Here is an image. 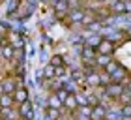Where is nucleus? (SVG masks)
<instances>
[{"label":"nucleus","mask_w":131,"mask_h":120,"mask_svg":"<svg viewBox=\"0 0 131 120\" xmlns=\"http://www.w3.org/2000/svg\"><path fill=\"white\" fill-rule=\"evenodd\" d=\"M54 94L58 96V99H60V101H62V103H64V101H66V98H68V96H69L71 92H69V90H68V88H66V86H64V88H60V90H56V92H54Z\"/></svg>","instance_id":"obj_23"},{"label":"nucleus","mask_w":131,"mask_h":120,"mask_svg":"<svg viewBox=\"0 0 131 120\" xmlns=\"http://www.w3.org/2000/svg\"><path fill=\"white\" fill-rule=\"evenodd\" d=\"M71 79H73L77 85H86V75H84V71H82V69H73Z\"/></svg>","instance_id":"obj_12"},{"label":"nucleus","mask_w":131,"mask_h":120,"mask_svg":"<svg viewBox=\"0 0 131 120\" xmlns=\"http://www.w3.org/2000/svg\"><path fill=\"white\" fill-rule=\"evenodd\" d=\"M120 111H122V116H127V118H131V103H129V105H124V107H120Z\"/></svg>","instance_id":"obj_24"},{"label":"nucleus","mask_w":131,"mask_h":120,"mask_svg":"<svg viewBox=\"0 0 131 120\" xmlns=\"http://www.w3.org/2000/svg\"><path fill=\"white\" fill-rule=\"evenodd\" d=\"M109 0H90V8H99V6H103V4H107Z\"/></svg>","instance_id":"obj_25"},{"label":"nucleus","mask_w":131,"mask_h":120,"mask_svg":"<svg viewBox=\"0 0 131 120\" xmlns=\"http://www.w3.org/2000/svg\"><path fill=\"white\" fill-rule=\"evenodd\" d=\"M111 83H112V81H111V75H109V73H105V71L101 69V71H99V86H101V88H105V86H109Z\"/></svg>","instance_id":"obj_18"},{"label":"nucleus","mask_w":131,"mask_h":120,"mask_svg":"<svg viewBox=\"0 0 131 120\" xmlns=\"http://www.w3.org/2000/svg\"><path fill=\"white\" fill-rule=\"evenodd\" d=\"M105 115H107V109L103 105H94L90 120H105Z\"/></svg>","instance_id":"obj_9"},{"label":"nucleus","mask_w":131,"mask_h":120,"mask_svg":"<svg viewBox=\"0 0 131 120\" xmlns=\"http://www.w3.org/2000/svg\"><path fill=\"white\" fill-rule=\"evenodd\" d=\"M116 101H118V105H120V107H124V105H129V103H131V94L127 92L126 88H124V92L120 94V98H118Z\"/></svg>","instance_id":"obj_17"},{"label":"nucleus","mask_w":131,"mask_h":120,"mask_svg":"<svg viewBox=\"0 0 131 120\" xmlns=\"http://www.w3.org/2000/svg\"><path fill=\"white\" fill-rule=\"evenodd\" d=\"M124 88H126V86H124L122 83H111V85L105 86L103 90H105V94L109 96V99H114L116 101L118 98H120V94L124 92Z\"/></svg>","instance_id":"obj_3"},{"label":"nucleus","mask_w":131,"mask_h":120,"mask_svg":"<svg viewBox=\"0 0 131 120\" xmlns=\"http://www.w3.org/2000/svg\"><path fill=\"white\" fill-rule=\"evenodd\" d=\"M92 109H94L92 105H79V109H77L75 113L79 116H82V118H90L92 116Z\"/></svg>","instance_id":"obj_15"},{"label":"nucleus","mask_w":131,"mask_h":120,"mask_svg":"<svg viewBox=\"0 0 131 120\" xmlns=\"http://www.w3.org/2000/svg\"><path fill=\"white\" fill-rule=\"evenodd\" d=\"M21 120H34V118H21Z\"/></svg>","instance_id":"obj_29"},{"label":"nucleus","mask_w":131,"mask_h":120,"mask_svg":"<svg viewBox=\"0 0 131 120\" xmlns=\"http://www.w3.org/2000/svg\"><path fill=\"white\" fill-rule=\"evenodd\" d=\"M54 75L60 77V79H68V69H66V66H60V68H54Z\"/></svg>","instance_id":"obj_22"},{"label":"nucleus","mask_w":131,"mask_h":120,"mask_svg":"<svg viewBox=\"0 0 131 120\" xmlns=\"http://www.w3.org/2000/svg\"><path fill=\"white\" fill-rule=\"evenodd\" d=\"M15 88H17V85L11 77H6V79L0 81V94H13Z\"/></svg>","instance_id":"obj_5"},{"label":"nucleus","mask_w":131,"mask_h":120,"mask_svg":"<svg viewBox=\"0 0 131 120\" xmlns=\"http://www.w3.org/2000/svg\"><path fill=\"white\" fill-rule=\"evenodd\" d=\"M60 118H62L60 109H52V107H47L45 109V120H60Z\"/></svg>","instance_id":"obj_11"},{"label":"nucleus","mask_w":131,"mask_h":120,"mask_svg":"<svg viewBox=\"0 0 131 120\" xmlns=\"http://www.w3.org/2000/svg\"><path fill=\"white\" fill-rule=\"evenodd\" d=\"M0 120H2V113H0Z\"/></svg>","instance_id":"obj_30"},{"label":"nucleus","mask_w":131,"mask_h":120,"mask_svg":"<svg viewBox=\"0 0 131 120\" xmlns=\"http://www.w3.org/2000/svg\"><path fill=\"white\" fill-rule=\"evenodd\" d=\"M0 51H2V58H4V60H13V56H15V49H13V47H11L6 39H4L2 47H0Z\"/></svg>","instance_id":"obj_8"},{"label":"nucleus","mask_w":131,"mask_h":120,"mask_svg":"<svg viewBox=\"0 0 131 120\" xmlns=\"http://www.w3.org/2000/svg\"><path fill=\"white\" fill-rule=\"evenodd\" d=\"M124 4H126V13L131 15V0H124Z\"/></svg>","instance_id":"obj_26"},{"label":"nucleus","mask_w":131,"mask_h":120,"mask_svg":"<svg viewBox=\"0 0 131 120\" xmlns=\"http://www.w3.org/2000/svg\"><path fill=\"white\" fill-rule=\"evenodd\" d=\"M118 68H120V64H118L116 60H111V62L107 64V68H105L103 71H105V73H109V75H112V73H114V71H116Z\"/></svg>","instance_id":"obj_20"},{"label":"nucleus","mask_w":131,"mask_h":120,"mask_svg":"<svg viewBox=\"0 0 131 120\" xmlns=\"http://www.w3.org/2000/svg\"><path fill=\"white\" fill-rule=\"evenodd\" d=\"M47 107H52V109H60V111H62V109H64V103L58 99L56 94H51V96H49V101H47Z\"/></svg>","instance_id":"obj_14"},{"label":"nucleus","mask_w":131,"mask_h":120,"mask_svg":"<svg viewBox=\"0 0 131 120\" xmlns=\"http://www.w3.org/2000/svg\"><path fill=\"white\" fill-rule=\"evenodd\" d=\"M96 56H97V53H96L94 47H88V45L81 47V60H82V64H84V68L96 66Z\"/></svg>","instance_id":"obj_1"},{"label":"nucleus","mask_w":131,"mask_h":120,"mask_svg":"<svg viewBox=\"0 0 131 120\" xmlns=\"http://www.w3.org/2000/svg\"><path fill=\"white\" fill-rule=\"evenodd\" d=\"M11 98H13V103L19 107L21 103H25V101H28V90L25 86H17L15 92L11 94Z\"/></svg>","instance_id":"obj_4"},{"label":"nucleus","mask_w":131,"mask_h":120,"mask_svg":"<svg viewBox=\"0 0 131 120\" xmlns=\"http://www.w3.org/2000/svg\"><path fill=\"white\" fill-rule=\"evenodd\" d=\"M124 86H126V90H127V92L131 94V79H127V83H126Z\"/></svg>","instance_id":"obj_27"},{"label":"nucleus","mask_w":131,"mask_h":120,"mask_svg":"<svg viewBox=\"0 0 131 120\" xmlns=\"http://www.w3.org/2000/svg\"><path fill=\"white\" fill-rule=\"evenodd\" d=\"M111 56H107V55H97L96 56V68H99V69H105L107 68V64L111 62Z\"/></svg>","instance_id":"obj_16"},{"label":"nucleus","mask_w":131,"mask_h":120,"mask_svg":"<svg viewBox=\"0 0 131 120\" xmlns=\"http://www.w3.org/2000/svg\"><path fill=\"white\" fill-rule=\"evenodd\" d=\"M96 53H97V55L111 56L112 53H114V41H111L109 38H101V41H99L97 47H96Z\"/></svg>","instance_id":"obj_2"},{"label":"nucleus","mask_w":131,"mask_h":120,"mask_svg":"<svg viewBox=\"0 0 131 120\" xmlns=\"http://www.w3.org/2000/svg\"><path fill=\"white\" fill-rule=\"evenodd\" d=\"M2 2H4V0H0V4H2Z\"/></svg>","instance_id":"obj_31"},{"label":"nucleus","mask_w":131,"mask_h":120,"mask_svg":"<svg viewBox=\"0 0 131 120\" xmlns=\"http://www.w3.org/2000/svg\"><path fill=\"white\" fill-rule=\"evenodd\" d=\"M122 120H131V118H127V116H122Z\"/></svg>","instance_id":"obj_28"},{"label":"nucleus","mask_w":131,"mask_h":120,"mask_svg":"<svg viewBox=\"0 0 131 120\" xmlns=\"http://www.w3.org/2000/svg\"><path fill=\"white\" fill-rule=\"evenodd\" d=\"M54 66H51V64H47L45 66V69H43V79H47V81H51V79H54Z\"/></svg>","instance_id":"obj_19"},{"label":"nucleus","mask_w":131,"mask_h":120,"mask_svg":"<svg viewBox=\"0 0 131 120\" xmlns=\"http://www.w3.org/2000/svg\"><path fill=\"white\" fill-rule=\"evenodd\" d=\"M8 107H17L11 94H0V109H8Z\"/></svg>","instance_id":"obj_10"},{"label":"nucleus","mask_w":131,"mask_h":120,"mask_svg":"<svg viewBox=\"0 0 131 120\" xmlns=\"http://www.w3.org/2000/svg\"><path fill=\"white\" fill-rule=\"evenodd\" d=\"M51 66H54V68L66 66V62H64V56H62V55H54V56H51Z\"/></svg>","instance_id":"obj_21"},{"label":"nucleus","mask_w":131,"mask_h":120,"mask_svg":"<svg viewBox=\"0 0 131 120\" xmlns=\"http://www.w3.org/2000/svg\"><path fill=\"white\" fill-rule=\"evenodd\" d=\"M19 113H21V118H34V105L32 101L28 99L25 103L19 105Z\"/></svg>","instance_id":"obj_6"},{"label":"nucleus","mask_w":131,"mask_h":120,"mask_svg":"<svg viewBox=\"0 0 131 120\" xmlns=\"http://www.w3.org/2000/svg\"><path fill=\"white\" fill-rule=\"evenodd\" d=\"M0 113H2V118H8V120H21L19 107H8V109H0Z\"/></svg>","instance_id":"obj_7"},{"label":"nucleus","mask_w":131,"mask_h":120,"mask_svg":"<svg viewBox=\"0 0 131 120\" xmlns=\"http://www.w3.org/2000/svg\"><path fill=\"white\" fill-rule=\"evenodd\" d=\"M105 120H122V111L120 109H114V107L111 105V109H107Z\"/></svg>","instance_id":"obj_13"}]
</instances>
